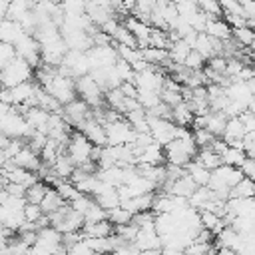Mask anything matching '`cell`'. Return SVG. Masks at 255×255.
<instances>
[{
	"mask_svg": "<svg viewBox=\"0 0 255 255\" xmlns=\"http://www.w3.org/2000/svg\"><path fill=\"white\" fill-rule=\"evenodd\" d=\"M32 80H34V68L18 56L0 70V88H14Z\"/></svg>",
	"mask_w": 255,
	"mask_h": 255,
	"instance_id": "1",
	"label": "cell"
},
{
	"mask_svg": "<svg viewBox=\"0 0 255 255\" xmlns=\"http://www.w3.org/2000/svg\"><path fill=\"white\" fill-rule=\"evenodd\" d=\"M48 221H50V225H52L54 229H58L62 235H66V233H76V231H80L82 225H84V217H82L80 213H76V211L70 207V203H64L58 211L50 213V215H48Z\"/></svg>",
	"mask_w": 255,
	"mask_h": 255,
	"instance_id": "2",
	"label": "cell"
},
{
	"mask_svg": "<svg viewBox=\"0 0 255 255\" xmlns=\"http://www.w3.org/2000/svg\"><path fill=\"white\" fill-rule=\"evenodd\" d=\"M92 151H94V145L88 141V137L84 133H80L78 129H74L70 133V139H68L66 149H64V153L72 159V163L76 167H80V165L92 161Z\"/></svg>",
	"mask_w": 255,
	"mask_h": 255,
	"instance_id": "3",
	"label": "cell"
},
{
	"mask_svg": "<svg viewBox=\"0 0 255 255\" xmlns=\"http://www.w3.org/2000/svg\"><path fill=\"white\" fill-rule=\"evenodd\" d=\"M60 106H66L70 104L72 100L78 98L76 94V80L70 78V76H62V74H56L46 86H42Z\"/></svg>",
	"mask_w": 255,
	"mask_h": 255,
	"instance_id": "4",
	"label": "cell"
},
{
	"mask_svg": "<svg viewBox=\"0 0 255 255\" xmlns=\"http://www.w3.org/2000/svg\"><path fill=\"white\" fill-rule=\"evenodd\" d=\"M58 74L62 76H70V78H80V76H86L90 74V60H88V54L86 52H80V50H68L62 64L58 66Z\"/></svg>",
	"mask_w": 255,
	"mask_h": 255,
	"instance_id": "5",
	"label": "cell"
},
{
	"mask_svg": "<svg viewBox=\"0 0 255 255\" xmlns=\"http://www.w3.org/2000/svg\"><path fill=\"white\" fill-rule=\"evenodd\" d=\"M106 128V145H129L135 137V129L128 124L126 118L104 124Z\"/></svg>",
	"mask_w": 255,
	"mask_h": 255,
	"instance_id": "6",
	"label": "cell"
},
{
	"mask_svg": "<svg viewBox=\"0 0 255 255\" xmlns=\"http://www.w3.org/2000/svg\"><path fill=\"white\" fill-rule=\"evenodd\" d=\"M76 94L80 96V100H84L92 110L100 108L104 104V90L96 84V80L86 74V76H80L76 78Z\"/></svg>",
	"mask_w": 255,
	"mask_h": 255,
	"instance_id": "7",
	"label": "cell"
},
{
	"mask_svg": "<svg viewBox=\"0 0 255 255\" xmlns=\"http://www.w3.org/2000/svg\"><path fill=\"white\" fill-rule=\"evenodd\" d=\"M60 114L64 116L66 124H68L72 129H78L86 120L92 118V108H90L84 100L76 98V100H72L70 104L62 106V112H60Z\"/></svg>",
	"mask_w": 255,
	"mask_h": 255,
	"instance_id": "8",
	"label": "cell"
},
{
	"mask_svg": "<svg viewBox=\"0 0 255 255\" xmlns=\"http://www.w3.org/2000/svg\"><path fill=\"white\" fill-rule=\"evenodd\" d=\"M14 50H16V56L26 60L34 70L42 64V56H40V44L38 40L34 38V34H24L16 44H14Z\"/></svg>",
	"mask_w": 255,
	"mask_h": 255,
	"instance_id": "9",
	"label": "cell"
},
{
	"mask_svg": "<svg viewBox=\"0 0 255 255\" xmlns=\"http://www.w3.org/2000/svg\"><path fill=\"white\" fill-rule=\"evenodd\" d=\"M147 128H149V135L155 143L159 145H167L171 139H175V129L177 126L171 120H163V118H149L147 116Z\"/></svg>",
	"mask_w": 255,
	"mask_h": 255,
	"instance_id": "10",
	"label": "cell"
},
{
	"mask_svg": "<svg viewBox=\"0 0 255 255\" xmlns=\"http://www.w3.org/2000/svg\"><path fill=\"white\" fill-rule=\"evenodd\" d=\"M88 60H90V70H100V68H110L114 66L120 58L118 52L112 44H102V46H92L88 52Z\"/></svg>",
	"mask_w": 255,
	"mask_h": 255,
	"instance_id": "11",
	"label": "cell"
},
{
	"mask_svg": "<svg viewBox=\"0 0 255 255\" xmlns=\"http://www.w3.org/2000/svg\"><path fill=\"white\" fill-rule=\"evenodd\" d=\"M163 82H165V76L161 74V70L149 66L147 70L143 72H137L133 76V84L137 90H145V92H161L163 88Z\"/></svg>",
	"mask_w": 255,
	"mask_h": 255,
	"instance_id": "12",
	"label": "cell"
},
{
	"mask_svg": "<svg viewBox=\"0 0 255 255\" xmlns=\"http://www.w3.org/2000/svg\"><path fill=\"white\" fill-rule=\"evenodd\" d=\"M225 94H227V100L229 102H235L239 106H243L245 110L251 108L253 104V92L249 88L247 82H239V80H233L225 86Z\"/></svg>",
	"mask_w": 255,
	"mask_h": 255,
	"instance_id": "13",
	"label": "cell"
},
{
	"mask_svg": "<svg viewBox=\"0 0 255 255\" xmlns=\"http://www.w3.org/2000/svg\"><path fill=\"white\" fill-rule=\"evenodd\" d=\"M24 120L28 122V126L34 129V131H42L46 133V128H48V120H50V112H46L44 108H38V106H30V108H16Z\"/></svg>",
	"mask_w": 255,
	"mask_h": 255,
	"instance_id": "14",
	"label": "cell"
},
{
	"mask_svg": "<svg viewBox=\"0 0 255 255\" xmlns=\"http://www.w3.org/2000/svg\"><path fill=\"white\" fill-rule=\"evenodd\" d=\"M94 201L102 207V209H106V211H112L114 207H118L122 201H120V195H118V187H112V185H108V183H104V181H100L98 183V187H96V191H94Z\"/></svg>",
	"mask_w": 255,
	"mask_h": 255,
	"instance_id": "15",
	"label": "cell"
},
{
	"mask_svg": "<svg viewBox=\"0 0 255 255\" xmlns=\"http://www.w3.org/2000/svg\"><path fill=\"white\" fill-rule=\"evenodd\" d=\"M78 131L84 133L92 145H96V147H104V145H106V128H104V124H100L96 118L86 120V122L78 128Z\"/></svg>",
	"mask_w": 255,
	"mask_h": 255,
	"instance_id": "16",
	"label": "cell"
},
{
	"mask_svg": "<svg viewBox=\"0 0 255 255\" xmlns=\"http://www.w3.org/2000/svg\"><path fill=\"white\" fill-rule=\"evenodd\" d=\"M191 50H195V52L207 62V60L213 58V56H221V42H219V40H213V38L207 36L205 32H199Z\"/></svg>",
	"mask_w": 255,
	"mask_h": 255,
	"instance_id": "17",
	"label": "cell"
},
{
	"mask_svg": "<svg viewBox=\"0 0 255 255\" xmlns=\"http://www.w3.org/2000/svg\"><path fill=\"white\" fill-rule=\"evenodd\" d=\"M245 133L247 131H245L241 120L239 118H229L227 124H225V129H223L221 139L227 145H231V147H241L243 149V137H245Z\"/></svg>",
	"mask_w": 255,
	"mask_h": 255,
	"instance_id": "18",
	"label": "cell"
},
{
	"mask_svg": "<svg viewBox=\"0 0 255 255\" xmlns=\"http://www.w3.org/2000/svg\"><path fill=\"white\" fill-rule=\"evenodd\" d=\"M14 165L30 171V173H38L40 167H42V159H40V153H36L34 149H30L28 145H24L12 159H10Z\"/></svg>",
	"mask_w": 255,
	"mask_h": 255,
	"instance_id": "19",
	"label": "cell"
},
{
	"mask_svg": "<svg viewBox=\"0 0 255 255\" xmlns=\"http://www.w3.org/2000/svg\"><path fill=\"white\" fill-rule=\"evenodd\" d=\"M165 163V153H163V145L151 141L149 145H145L137 157H135V165H163Z\"/></svg>",
	"mask_w": 255,
	"mask_h": 255,
	"instance_id": "20",
	"label": "cell"
},
{
	"mask_svg": "<svg viewBox=\"0 0 255 255\" xmlns=\"http://www.w3.org/2000/svg\"><path fill=\"white\" fill-rule=\"evenodd\" d=\"M124 26L133 34V38H135V42H137V48L149 46L151 26H149L147 22H143V20H139V18H135V16H128V20H126Z\"/></svg>",
	"mask_w": 255,
	"mask_h": 255,
	"instance_id": "21",
	"label": "cell"
},
{
	"mask_svg": "<svg viewBox=\"0 0 255 255\" xmlns=\"http://www.w3.org/2000/svg\"><path fill=\"white\" fill-rule=\"evenodd\" d=\"M24 34H28V32L22 28V24H20V22L10 20V18L0 20V42L14 46V44L24 36Z\"/></svg>",
	"mask_w": 255,
	"mask_h": 255,
	"instance_id": "22",
	"label": "cell"
},
{
	"mask_svg": "<svg viewBox=\"0 0 255 255\" xmlns=\"http://www.w3.org/2000/svg\"><path fill=\"white\" fill-rule=\"evenodd\" d=\"M80 233L84 237H90V239H108L114 235V225L108 219L96 221V223H84Z\"/></svg>",
	"mask_w": 255,
	"mask_h": 255,
	"instance_id": "23",
	"label": "cell"
},
{
	"mask_svg": "<svg viewBox=\"0 0 255 255\" xmlns=\"http://www.w3.org/2000/svg\"><path fill=\"white\" fill-rule=\"evenodd\" d=\"M203 32L207 36H211L213 40H219V42H225L231 38V26L223 18H209Z\"/></svg>",
	"mask_w": 255,
	"mask_h": 255,
	"instance_id": "24",
	"label": "cell"
},
{
	"mask_svg": "<svg viewBox=\"0 0 255 255\" xmlns=\"http://www.w3.org/2000/svg\"><path fill=\"white\" fill-rule=\"evenodd\" d=\"M213 199H215V195H213V191L207 185L205 187H195L193 193L187 197V205L191 209H195V211H203V209H207V205Z\"/></svg>",
	"mask_w": 255,
	"mask_h": 255,
	"instance_id": "25",
	"label": "cell"
},
{
	"mask_svg": "<svg viewBox=\"0 0 255 255\" xmlns=\"http://www.w3.org/2000/svg\"><path fill=\"white\" fill-rule=\"evenodd\" d=\"M185 173L189 175V179L197 185V187H205L209 183V177H211V171L207 167H203L199 161L191 159L187 165H185Z\"/></svg>",
	"mask_w": 255,
	"mask_h": 255,
	"instance_id": "26",
	"label": "cell"
},
{
	"mask_svg": "<svg viewBox=\"0 0 255 255\" xmlns=\"http://www.w3.org/2000/svg\"><path fill=\"white\" fill-rule=\"evenodd\" d=\"M193 118L195 116H193V112H191V108H189V104L185 100L171 108V122L175 126H179V128H189Z\"/></svg>",
	"mask_w": 255,
	"mask_h": 255,
	"instance_id": "27",
	"label": "cell"
},
{
	"mask_svg": "<svg viewBox=\"0 0 255 255\" xmlns=\"http://www.w3.org/2000/svg\"><path fill=\"white\" fill-rule=\"evenodd\" d=\"M98 179L112 185V187H120L124 185V167L122 165H110V167H104V169H98L96 171Z\"/></svg>",
	"mask_w": 255,
	"mask_h": 255,
	"instance_id": "28",
	"label": "cell"
},
{
	"mask_svg": "<svg viewBox=\"0 0 255 255\" xmlns=\"http://www.w3.org/2000/svg\"><path fill=\"white\" fill-rule=\"evenodd\" d=\"M225 124H227L225 114H221V112H209V114H205V129L213 137H221L223 135Z\"/></svg>",
	"mask_w": 255,
	"mask_h": 255,
	"instance_id": "29",
	"label": "cell"
},
{
	"mask_svg": "<svg viewBox=\"0 0 255 255\" xmlns=\"http://www.w3.org/2000/svg\"><path fill=\"white\" fill-rule=\"evenodd\" d=\"M50 169H52V173H54L58 179H70V175L74 173L76 165L72 163V159H70L66 153H60V155L56 157V161L50 165Z\"/></svg>",
	"mask_w": 255,
	"mask_h": 255,
	"instance_id": "30",
	"label": "cell"
},
{
	"mask_svg": "<svg viewBox=\"0 0 255 255\" xmlns=\"http://www.w3.org/2000/svg\"><path fill=\"white\" fill-rule=\"evenodd\" d=\"M199 221H201V227L207 229L211 235H217V233L227 225L221 215L211 213V211H199Z\"/></svg>",
	"mask_w": 255,
	"mask_h": 255,
	"instance_id": "31",
	"label": "cell"
},
{
	"mask_svg": "<svg viewBox=\"0 0 255 255\" xmlns=\"http://www.w3.org/2000/svg\"><path fill=\"white\" fill-rule=\"evenodd\" d=\"M153 195L155 193H145V195H137V197H131V199H126L122 201V205L131 211V213H139V211H149L151 205H153Z\"/></svg>",
	"mask_w": 255,
	"mask_h": 255,
	"instance_id": "32",
	"label": "cell"
},
{
	"mask_svg": "<svg viewBox=\"0 0 255 255\" xmlns=\"http://www.w3.org/2000/svg\"><path fill=\"white\" fill-rule=\"evenodd\" d=\"M64 203H66V201L60 197V193L56 191V187H48V191H46L44 199L40 201V209L44 211V215H50V213L58 211Z\"/></svg>",
	"mask_w": 255,
	"mask_h": 255,
	"instance_id": "33",
	"label": "cell"
},
{
	"mask_svg": "<svg viewBox=\"0 0 255 255\" xmlns=\"http://www.w3.org/2000/svg\"><path fill=\"white\" fill-rule=\"evenodd\" d=\"M195 161H199L203 167H207L209 171H213L215 167H219L223 161H221V155L219 153H215L211 147H203V149H197V153H195V157H193Z\"/></svg>",
	"mask_w": 255,
	"mask_h": 255,
	"instance_id": "34",
	"label": "cell"
},
{
	"mask_svg": "<svg viewBox=\"0 0 255 255\" xmlns=\"http://www.w3.org/2000/svg\"><path fill=\"white\" fill-rule=\"evenodd\" d=\"M48 187H50V185H48L46 181H42V179H38V181H34L32 185H28V187H26V193H24L26 203L40 205V201L44 199V195H46Z\"/></svg>",
	"mask_w": 255,
	"mask_h": 255,
	"instance_id": "35",
	"label": "cell"
},
{
	"mask_svg": "<svg viewBox=\"0 0 255 255\" xmlns=\"http://www.w3.org/2000/svg\"><path fill=\"white\" fill-rule=\"evenodd\" d=\"M231 38L237 42L239 48H251L253 42H255V32L245 24V26L233 28V30H231Z\"/></svg>",
	"mask_w": 255,
	"mask_h": 255,
	"instance_id": "36",
	"label": "cell"
},
{
	"mask_svg": "<svg viewBox=\"0 0 255 255\" xmlns=\"http://www.w3.org/2000/svg\"><path fill=\"white\" fill-rule=\"evenodd\" d=\"M229 197H237V199H251V197H255V181H251L249 177H243L235 187H231Z\"/></svg>",
	"mask_w": 255,
	"mask_h": 255,
	"instance_id": "37",
	"label": "cell"
},
{
	"mask_svg": "<svg viewBox=\"0 0 255 255\" xmlns=\"http://www.w3.org/2000/svg\"><path fill=\"white\" fill-rule=\"evenodd\" d=\"M247 159V155H245V151L241 149V147H231V145H227V149L221 153V161L225 163V165H233V167H241V163Z\"/></svg>",
	"mask_w": 255,
	"mask_h": 255,
	"instance_id": "38",
	"label": "cell"
},
{
	"mask_svg": "<svg viewBox=\"0 0 255 255\" xmlns=\"http://www.w3.org/2000/svg\"><path fill=\"white\" fill-rule=\"evenodd\" d=\"M131 217H133V213H131V211H128L124 205H118V207H114L112 211H108V221H110L114 227L129 223V221H131Z\"/></svg>",
	"mask_w": 255,
	"mask_h": 255,
	"instance_id": "39",
	"label": "cell"
},
{
	"mask_svg": "<svg viewBox=\"0 0 255 255\" xmlns=\"http://www.w3.org/2000/svg\"><path fill=\"white\" fill-rule=\"evenodd\" d=\"M56 191L60 193V197H62L66 203L74 201V199L80 195V191L76 189V185H74L70 179H60V181L56 183Z\"/></svg>",
	"mask_w": 255,
	"mask_h": 255,
	"instance_id": "40",
	"label": "cell"
},
{
	"mask_svg": "<svg viewBox=\"0 0 255 255\" xmlns=\"http://www.w3.org/2000/svg\"><path fill=\"white\" fill-rule=\"evenodd\" d=\"M112 40H114V44H122V46H129V48H137V42H135L133 34H131L124 24L118 26V30L114 32Z\"/></svg>",
	"mask_w": 255,
	"mask_h": 255,
	"instance_id": "41",
	"label": "cell"
},
{
	"mask_svg": "<svg viewBox=\"0 0 255 255\" xmlns=\"http://www.w3.org/2000/svg\"><path fill=\"white\" fill-rule=\"evenodd\" d=\"M60 8L64 16H82L86 14V0H62Z\"/></svg>",
	"mask_w": 255,
	"mask_h": 255,
	"instance_id": "42",
	"label": "cell"
},
{
	"mask_svg": "<svg viewBox=\"0 0 255 255\" xmlns=\"http://www.w3.org/2000/svg\"><path fill=\"white\" fill-rule=\"evenodd\" d=\"M137 104L143 108V110H151L155 108L157 104H161V98H159V92H145V90H137Z\"/></svg>",
	"mask_w": 255,
	"mask_h": 255,
	"instance_id": "43",
	"label": "cell"
},
{
	"mask_svg": "<svg viewBox=\"0 0 255 255\" xmlns=\"http://www.w3.org/2000/svg\"><path fill=\"white\" fill-rule=\"evenodd\" d=\"M30 253V247L26 245V243H22L18 237H16V233L10 237V241H8V245L2 249V253L0 255H28Z\"/></svg>",
	"mask_w": 255,
	"mask_h": 255,
	"instance_id": "44",
	"label": "cell"
},
{
	"mask_svg": "<svg viewBox=\"0 0 255 255\" xmlns=\"http://www.w3.org/2000/svg\"><path fill=\"white\" fill-rule=\"evenodd\" d=\"M82 217H84V223H96V221H104V219H108V211H106V209H102V207L94 201Z\"/></svg>",
	"mask_w": 255,
	"mask_h": 255,
	"instance_id": "45",
	"label": "cell"
},
{
	"mask_svg": "<svg viewBox=\"0 0 255 255\" xmlns=\"http://www.w3.org/2000/svg\"><path fill=\"white\" fill-rule=\"evenodd\" d=\"M195 4H197V8H199L203 14L211 16V18H219V16H223L221 6H219L217 0H195Z\"/></svg>",
	"mask_w": 255,
	"mask_h": 255,
	"instance_id": "46",
	"label": "cell"
},
{
	"mask_svg": "<svg viewBox=\"0 0 255 255\" xmlns=\"http://www.w3.org/2000/svg\"><path fill=\"white\" fill-rule=\"evenodd\" d=\"M191 133H193V141H195V145H197V149H203V147H211V143H213V135L205 129V128H199V129H191Z\"/></svg>",
	"mask_w": 255,
	"mask_h": 255,
	"instance_id": "47",
	"label": "cell"
},
{
	"mask_svg": "<svg viewBox=\"0 0 255 255\" xmlns=\"http://www.w3.org/2000/svg\"><path fill=\"white\" fill-rule=\"evenodd\" d=\"M114 70H116V74H118V78H120V82H122V84H124V82H133L135 72L131 70V66H129L128 62L118 60V62L114 64Z\"/></svg>",
	"mask_w": 255,
	"mask_h": 255,
	"instance_id": "48",
	"label": "cell"
},
{
	"mask_svg": "<svg viewBox=\"0 0 255 255\" xmlns=\"http://www.w3.org/2000/svg\"><path fill=\"white\" fill-rule=\"evenodd\" d=\"M183 68H187V70H193V72H199V70H203L205 68V60L195 52V50H189V54H187V58L183 60V64H181Z\"/></svg>",
	"mask_w": 255,
	"mask_h": 255,
	"instance_id": "49",
	"label": "cell"
},
{
	"mask_svg": "<svg viewBox=\"0 0 255 255\" xmlns=\"http://www.w3.org/2000/svg\"><path fill=\"white\" fill-rule=\"evenodd\" d=\"M46 143H48V135L42 133V131H32V135L26 139V145H28L30 149H34L36 153H40Z\"/></svg>",
	"mask_w": 255,
	"mask_h": 255,
	"instance_id": "50",
	"label": "cell"
},
{
	"mask_svg": "<svg viewBox=\"0 0 255 255\" xmlns=\"http://www.w3.org/2000/svg\"><path fill=\"white\" fill-rule=\"evenodd\" d=\"M92 203H94V197H92V195H84V193H80V195H78L74 201H70V207H72L76 213L84 215Z\"/></svg>",
	"mask_w": 255,
	"mask_h": 255,
	"instance_id": "51",
	"label": "cell"
},
{
	"mask_svg": "<svg viewBox=\"0 0 255 255\" xmlns=\"http://www.w3.org/2000/svg\"><path fill=\"white\" fill-rule=\"evenodd\" d=\"M219 6H221V12L223 16L225 14H233V16H243V6L237 2V0H217ZM245 18V16H243Z\"/></svg>",
	"mask_w": 255,
	"mask_h": 255,
	"instance_id": "52",
	"label": "cell"
},
{
	"mask_svg": "<svg viewBox=\"0 0 255 255\" xmlns=\"http://www.w3.org/2000/svg\"><path fill=\"white\" fill-rule=\"evenodd\" d=\"M14 58H16V50H14V46L0 42V70H2L10 60H14Z\"/></svg>",
	"mask_w": 255,
	"mask_h": 255,
	"instance_id": "53",
	"label": "cell"
},
{
	"mask_svg": "<svg viewBox=\"0 0 255 255\" xmlns=\"http://www.w3.org/2000/svg\"><path fill=\"white\" fill-rule=\"evenodd\" d=\"M243 151L247 157H255V131L245 133L243 137Z\"/></svg>",
	"mask_w": 255,
	"mask_h": 255,
	"instance_id": "54",
	"label": "cell"
},
{
	"mask_svg": "<svg viewBox=\"0 0 255 255\" xmlns=\"http://www.w3.org/2000/svg\"><path fill=\"white\" fill-rule=\"evenodd\" d=\"M241 173L245 175V177H249L251 181H255V157H247L243 163H241Z\"/></svg>",
	"mask_w": 255,
	"mask_h": 255,
	"instance_id": "55",
	"label": "cell"
},
{
	"mask_svg": "<svg viewBox=\"0 0 255 255\" xmlns=\"http://www.w3.org/2000/svg\"><path fill=\"white\" fill-rule=\"evenodd\" d=\"M120 90H122V94H124L126 98H131V100L137 98V88H135L133 82H124V84L120 86Z\"/></svg>",
	"mask_w": 255,
	"mask_h": 255,
	"instance_id": "56",
	"label": "cell"
},
{
	"mask_svg": "<svg viewBox=\"0 0 255 255\" xmlns=\"http://www.w3.org/2000/svg\"><path fill=\"white\" fill-rule=\"evenodd\" d=\"M4 191H6L8 195H20V197H24L26 187H24V185H20V183H6Z\"/></svg>",
	"mask_w": 255,
	"mask_h": 255,
	"instance_id": "57",
	"label": "cell"
},
{
	"mask_svg": "<svg viewBox=\"0 0 255 255\" xmlns=\"http://www.w3.org/2000/svg\"><path fill=\"white\" fill-rule=\"evenodd\" d=\"M8 10H10V0H0V20L8 18Z\"/></svg>",
	"mask_w": 255,
	"mask_h": 255,
	"instance_id": "58",
	"label": "cell"
},
{
	"mask_svg": "<svg viewBox=\"0 0 255 255\" xmlns=\"http://www.w3.org/2000/svg\"><path fill=\"white\" fill-rule=\"evenodd\" d=\"M8 161H10V157L4 153V149H0V171L6 167V163H8Z\"/></svg>",
	"mask_w": 255,
	"mask_h": 255,
	"instance_id": "59",
	"label": "cell"
},
{
	"mask_svg": "<svg viewBox=\"0 0 255 255\" xmlns=\"http://www.w3.org/2000/svg\"><path fill=\"white\" fill-rule=\"evenodd\" d=\"M217 255H237L233 249H227V247H219L217 249Z\"/></svg>",
	"mask_w": 255,
	"mask_h": 255,
	"instance_id": "60",
	"label": "cell"
},
{
	"mask_svg": "<svg viewBox=\"0 0 255 255\" xmlns=\"http://www.w3.org/2000/svg\"><path fill=\"white\" fill-rule=\"evenodd\" d=\"M4 187H6V177H4V173L0 171V191H4Z\"/></svg>",
	"mask_w": 255,
	"mask_h": 255,
	"instance_id": "61",
	"label": "cell"
},
{
	"mask_svg": "<svg viewBox=\"0 0 255 255\" xmlns=\"http://www.w3.org/2000/svg\"><path fill=\"white\" fill-rule=\"evenodd\" d=\"M247 26H249V28H251V30L255 32V18H251V20H247Z\"/></svg>",
	"mask_w": 255,
	"mask_h": 255,
	"instance_id": "62",
	"label": "cell"
},
{
	"mask_svg": "<svg viewBox=\"0 0 255 255\" xmlns=\"http://www.w3.org/2000/svg\"><path fill=\"white\" fill-rule=\"evenodd\" d=\"M46 2H50V4H60L62 0H46Z\"/></svg>",
	"mask_w": 255,
	"mask_h": 255,
	"instance_id": "63",
	"label": "cell"
}]
</instances>
